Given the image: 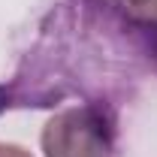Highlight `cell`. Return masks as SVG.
<instances>
[{"label": "cell", "instance_id": "2", "mask_svg": "<svg viewBox=\"0 0 157 157\" xmlns=\"http://www.w3.org/2000/svg\"><path fill=\"white\" fill-rule=\"evenodd\" d=\"M88 9L103 15V21H115L133 33L157 30V0H82Z\"/></svg>", "mask_w": 157, "mask_h": 157}, {"label": "cell", "instance_id": "3", "mask_svg": "<svg viewBox=\"0 0 157 157\" xmlns=\"http://www.w3.org/2000/svg\"><path fill=\"white\" fill-rule=\"evenodd\" d=\"M0 157H33L24 145H15V142H0Z\"/></svg>", "mask_w": 157, "mask_h": 157}, {"label": "cell", "instance_id": "4", "mask_svg": "<svg viewBox=\"0 0 157 157\" xmlns=\"http://www.w3.org/2000/svg\"><path fill=\"white\" fill-rule=\"evenodd\" d=\"M151 55H154V63H157V30L151 33Z\"/></svg>", "mask_w": 157, "mask_h": 157}, {"label": "cell", "instance_id": "1", "mask_svg": "<svg viewBox=\"0 0 157 157\" xmlns=\"http://www.w3.org/2000/svg\"><path fill=\"white\" fill-rule=\"evenodd\" d=\"M39 145L45 157H115L118 118L103 103H76L45 121Z\"/></svg>", "mask_w": 157, "mask_h": 157}]
</instances>
